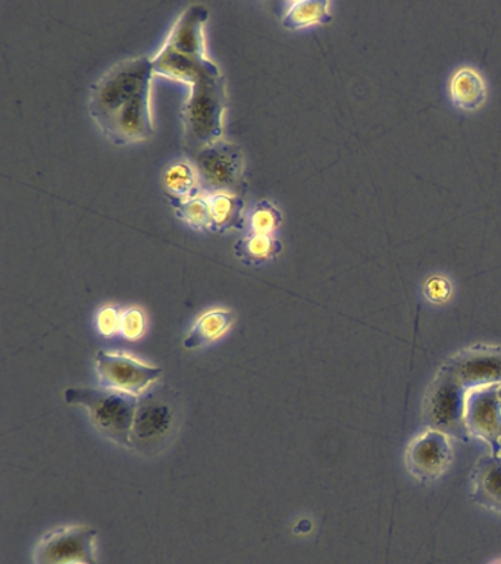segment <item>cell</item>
Wrapping results in <instances>:
<instances>
[{
    "mask_svg": "<svg viewBox=\"0 0 501 564\" xmlns=\"http://www.w3.org/2000/svg\"><path fill=\"white\" fill-rule=\"evenodd\" d=\"M151 57L127 59L109 69L91 87L89 110L113 144L138 143L153 135Z\"/></svg>",
    "mask_w": 501,
    "mask_h": 564,
    "instance_id": "cell-1",
    "label": "cell"
},
{
    "mask_svg": "<svg viewBox=\"0 0 501 564\" xmlns=\"http://www.w3.org/2000/svg\"><path fill=\"white\" fill-rule=\"evenodd\" d=\"M208 18V8L199 3L179 15L164 47L153 57L155 74L192 84L214 64L205 55L204 29Z\"/></svg>",
    "mask_w": 501,
    "mask_h": 564,
    "instance_id": "cell-2",
    "label": "cell"
},
{
    "mask_svg": "<svg viewBox=\"0 0 501 564\" xmlns=\"http://www.w3.org/2000/svg\"><path fill=\"white\" fill-rule=\"evenodd\" d=\"M182 403L178 392L168 386H153L139 397L131 430V449L156 456L164 452L178 434Z\"/></svg>",
    "mask_w": 501,
    "mask_h": 564,
    "instance_id": "cell-3",
    "label": "cell"
},
{
    "mask_svg": "<svg viewBox=\"0 0 501 564\" xmlns=\"http://www.w3.org/2000/svg\"><path fill=\"white\" fill-rule=\"evenodd\" d=\"M226 110V78L217 64L190 84V95L183 108L187 141L197 150L218 141L222 134Z\"/></svg>",
    "mask_w": 501,
    "mask_h": 564,
    "instance_id": "cell-4",
    "label": "cell"
},
{
    "mask_svg": "<svg viewBox=\"0 0 501 564\" xmlns=\"http://www.w3.org/2000/svg\"><path fill=\"white\" fill-rule=\"evenodd\" d=\"M65 403L87 410L96 430L105 438L131 449V430L139 397L109 388L72 387L64 392Z\"/></svg>",
    "mask_w": 501,
    "mask_h": 564,
    "instance_id": "cell-5",
    "label": "cell"
},
{
    "mask_svg": "<svg viewBox=\"0 0 501 564\" xmlns=\"http://www.w3.org/2000/svg\"><path fill=\"white\" fill-rule=\"evenodd\" d=\"M469 390L448 370L442 368L429 383L424 401V421L429 430L451 438L469 441L466 427V401Z\"/></svg>",
    "mask_w": 501,
    "mask_h": 564,
    "instance_id": "cell-6",
    "label": "cell"
},
{
    "mask_svg": "<svg viewBox=\"0 0 501 564\" xmlns=\"http://www.w3.org/2000/svg\"><path fill=\"white\" fill-rule=\"evenodd\" d=\"M100 387L142 395L155 386L164 373L160 366H153L126 351H98L95 359Z\"/></svg>",
    "mask_w": 501,
    "mask_h": 564,
    "instance_id": "cell-7",
    "label": "cell"
},
{
    "mask_svg": "<svg viewBox=\"0 0 501 564\" xmlns=\"http://www.w3.org/2000/svg\"><path fill=\"white\" fill-rule=\"evenodd\" d=\"M98 532L89 527H65L46 533L34 551L36 564H98L95 541Z\"/></svg>",
    "mask_w": 501,
    "mask_h": 564,
    "instance_id": "cell-8",
    "label": "cell"
},
{
    "mask_svg": "<svg viewBox=\"0 0 501 564\" xmlns=\"http://www.w3.org/2000/svg\"><path fill=\"white\" fill-rule=\"evenodd\" d=\"M469 391L501 387V346L477 344L456 352L443 365Z\"/></svg>",
    "mask_w": 501,
    "mask_h": 564,
    "instance_id": "cell-9",
    "label": "cell"
},
{
    "mask_svg": "<svg viewBox=\"0 0 501 564\" xmlns=\"http://www.w3.org/2000/svg\"><path fill=\"white\" fill-rule=\"evenodd\" d=\"M196 163L202 183L217 193L236 189L243 178V154L228 141H214L197 150Z\"/></svg>",
    "mask_w": 501,
    "mask_h": 564,
    "instance_id": "cell-10",
    "label": "cell"
},
{
    "mask_svg": "<svg viewBox=\"0 0 501 564\" xmlns=\"http://www.w3.org/2000/svg\"><path fill=\"white\" fill-rule=\"evenodd\" d=\"M466 427L491 447V454H501L500 387L478 388L466 401Z\"/></svg>",
    "mask_w": 501,
    "mask_h": 564,
    "instance_id": "cell-11",
    "label": "cell"
},
{
    "mask_svg": "<svg viewBox=\"0 0 501 564\" xmlns=\"http://www.w3.org/2000/svg\"><path fill=\"white\" fill-rule=\"evenodd\" d=\"M453 457L450 436L428 430L409 445L406 465L422 482L435 480L447 470Z\"/></svg>",
    "mask_w": 501,
    "mask_h": 564,
    "instance_id": "cell-12",
    "label": "cell"
},
{
    "mask_svg": "<svg viewBox=\"0 0 501 564\" xmlns=\"http://www.w3.org/2000/svg\"><path fill=\"white\" fill-rule=\"evenodd\" d=\"M472 480V500L501 514V454L479 458Z\"/></svg>",
    "mask_w": 501,
    "mask_h": 564,
    "instance_id": "cell-13",
    "label": "cell"
},
{
    "mask_svg": "<svg viewBox=\"0 0 501 564\" xmlns=\"http://www.w3.org/2000/svg\"><path fill=\"white\" fill-rule=\"evenodd\" d=\"M232 324H235V315L226 308L206 312L192 326L190 333L184 338L183 346L186 350L209 346L227 334Z\"/></svg>",
    "mask_w": 501,
    "mask_h": 564,
    "instance_id": "cell-14",
    "label": "cell"
},
{
    "mask_svg": "<svg viewBox=\"0 0 501 564\" xmlns=\"http://www.w3.org/2000/svg\"><path fill=\"white\" fill-rule=\"evenodd\" d=\"M450 96L457 108L472 112L486 104V83L472 68L457 69L450 82Z\"/></svg>",
    "mask_w": 501,
    "mask_h": 564,
    "instance_id": "cell-15",
    "label": "cell"
},
{
    "mask_svg": "<svg viewBox=\"0 0 501 564\" xmlns=\"http://www.w3.org/2000/svg\"><path fill=\"white\" fill-rule=\"evenodd\" d=\"M283 250L280 240L268 234L252 232L235 245V254L246 267H261L279 258Z\"/></svg>",
    "mask_w": 501,
    "mask_h": 564,
    "instance_id": "cell-16",
    "label": "cell"
},
{
    "mask_svg": "<svg viewBox=\"0 0 501 564\" xmlns=\"http://www.w3.org/2000/svg\"><path fill=\"white\" fill-rule=\"evenodd\" d=\"M213 210L210 232L222 234L244 228V202L230 193H214L208 197Z\"/></svg>",
    "mask_w": 501,
    "mask_h": 564,
    "instance_id": "cell-17",
    "label": "cell"
},
{
    "mask_svg": "<svg viewBox=\"0 0 501 564\" xmlns=\"http://www.w3.org/2000/svg\"><path fill=\"white\" fill-rule=\"evenodd\" d=\"M333 21L327 0H302L290 4L281 24L284 29L301 30L311 25H324Z\"/></svg>",
    "mask_w": 501,
    "mask_h": 564,
    "instance_id": "cell-18",
    "label": "cell"
},
{
    "mask_svg": "<svg viewBox=\"0 0 501 564\" xmlns=\"http://www.w3.org/2000/svg\"><path fill=\"white\" fill-rule=\"evenodd\" d=\"M165 197L178 218H182L192 228L200 229V231L213 229V210H210L208 198H182L170 193H165Z\"/></svg>",
    "mask_w": 501,
    "mask_h": 564,
    "instance_id": "cell-19",
    "label": "cell"
},
{
    "mask_svg": "<svg viewBox=\"0 0 501 564\" xmlns=\"http://www.w3.org/2000/svg\"><path fill=\"white\" fill-rule=\"evenodd\" d=\"M164 184L166 193L182 198L197 197L199 180L188 162H175L165 171Z\"/></svg>",
    "mask_w": 501,
    "mask_h": 564,
    "instance_id": "cell-20",
    "label": "cell"
},
{
    "mask_svg": "<svg viewBox=\"0 0 501 564\" xmlns=\"http://www.w3.org/2000/svg\"><path fill=\"white\" fill-rule=\"evenodd\" d=\"M281 224H283V215H281L279 207L270 200L259 202L250 214V227H252L253 232L271 236Z\"/></svg>",
    "mask_w": 501,
    "mask_h": 564,
    "instance_id": "cell-21",
    "label": "cell"
},
{
    "mask_svg": "<svg viewBox=\"0 0 501 564\" xmlns=\"http://www.w3.org/2000/svg\"><path fill=\"white\" fill-rule=\"evenodd\" d=\"M146 316L142 308L130 307L122 312L121 315V329L122 337L130 339V341H138L146 333Z\"/></svg>",
    "mask_w": 501,
    "mask_h": 564,
    "instance_id": "cell-22",
    "label": "cell"
},
{
    "mask_svg": "<svg viewBox=\"0 0 501 564\" xmlns=\"http://www.w3.org/2000/svg\"><path fill=\"white\" fill-rule=\"evenodd\" d=\"M121 315L122 313L113 306L100 308L98 317H96L99 333L105 337H112V335L120 333Z\"/></svg>",
    "mask_w": 501,
    "mask_h": 564,
    "instance_id": "cell-23",
    "label": "cell"
},
{
    "mask_svg": "<svg viewBox=\"0 0 501 564\" xmlns=\"http://www.w3.org/2000/svg\"><path fill=\"white\" fill-rule=\"evenodd\" d=\"M425 297L433 303H444L450 299L451 285L450 282L444 280L442 276L429 278L424 286Z\"/></svg>",
    "mask_w": 501,
    "mask_h": 564,
    "instance_id": "cell-24",
    "label": "cell"
},
{
    "mask_svg": "<svg viewBox=\"0 0 501 564\" xmlns=\"http://www.w3.org/2000/svg\"><path fill=\"white\" fill-rule=\"evenodd\" d=\"M500 397H501V387H500Z\"/></svg>",
    "mask_w": 501,
    "mask_h": 564,
    "instance_id": "cell-25",
    "label": "cell"
},
{
    "mask_svg": "<svg viewBox=\"0 0 501 564\" xmlns=\"http://www.w3.org/2000/svg\"><path fill=\"white\" fill-rule=\"evenodd\" d=\"M499 564H501V563H499Z\"/></svg>",
    "mask_w": 501,
    "mask_h": 564,
    "instance_id": "cell-26",
    "label": "cell"
}]
</instances>
